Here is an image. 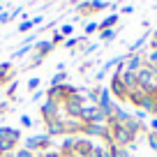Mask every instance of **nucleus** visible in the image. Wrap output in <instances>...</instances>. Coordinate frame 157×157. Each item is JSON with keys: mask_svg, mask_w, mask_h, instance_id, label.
Segmentation results:
<instances>
[{"mask_svg": "<svg viewBox=\"0 0 157 157\" xmlns=\"http://www.w3.org/2000/svg\"><path fill=\"white\" fill-rule=\"evenodd\" d=\"M23 141L21 139V132L19 129H12V127H0V157L10 155L19 143Z\"/></svg>", "mask_w": 157, "mask_h": 157, "instance_id": "f257e3e1", "label": "nucleus"}, {"mask_svg": "<svg viewBox=\"0 0 157 157\" xmlns=\"http://www.w3.org/2000/svg\"><path fill=\"white\" fill-rule=\"evenodd\" d=\"M49 146H51V136L49 134H37V136L23 139V148L30 150V152H35V155H37L39 150H49Z\"/></svg>", "mask_w": 157, "mask_h": 157, "instance_id": "f03ea898", "label": "nucleus"}, {"mask_svg": "<svg viewBox=\"0 0 157 157\" xmlns=\"http://www.w3.org/2000/svg\"><path fill=\"white\" fill-rule=\"evenodd\" d=\"M63 106H65V111H67L69 118H76V120H81V113H83V106H86V104L81 102V99H76V97H69L67 102L63 104Z\"/></svg>", "mask_w": 157, "mask_h": 157, "instance_id": "7ed1b4c3", "label": "nucleus"}, {"mask_svg": "<svg viewBox=\"0 0 157 157\" xmlns=\"http://www.w3.org/2000/svg\"><path fill=\"white\" fill-rule=\"evenodd\" d=\"M58 111H60V104L51 102V99L46 104H42V109H39V113H42V118H44V123L56 120V118H58Z\"/></svg>", "mask_w": 157, "mask_h": 157, "instance_id": "20e7f679", "label": "nucleus"}, {"mask_svg": "<svg viewBox=\"0 0 157 157\" xmlns=\"http://www.w3.org/2000/svg\"><path fill=\"white\" fill-rule=\"evenodd\" d=\"M46 134H49L51 139H53V136H60V134H67V127H65V120L56 118V120L46 123Z\"/></svg>", "mask_w": 157, "mask_h": 157, "instance_id": "39448f33", "label": "nucleus"}, {"mask_svg": "<svg viewBox=\"0 0 157 157\" xmlns=\"http://www.w3.org/2000/svg\"><path fill=\"white\" fill-rule=\"evenodd\" d=\"M33 49H35V53H37V56H42V58H44L46 53H51V51H53V44H51V39H44V42H37Z\"/></svg>", "mask_w": 157, "mask_h": 157, "instance_id": "423d86ee", "label": "nucleus"}, {"mask_svg": "<svg viewBox=\"0 0 157 157\" xmlns=\"http://www.w3.org/2000/svg\"><path fill=\"white\" fill-rule=\"evenodd\" d=\"M12 78V63H2L0 65V83H5Z\"/></svg>", "mask_w": 157, "mask_h": 157, "instance_id": "0eeeda50", "label": "nucleus"}, {"mask_svg": "<svg viewBox=\"0 0 157 157\" xmlns=\"http://www.w3.org/2000/svg\"><path fill=\"white\" fill-rule=\"evenodd\" d=\"M65 81H67V74H65V72H58L53 78H51V88H53V86H63Z\"/></svg>", "mask_w": 157, "mask_h": 157, "instance_id": "6e6552de", "label": "nucleus"}, {"mask_svg": "<svg viewBox=\"0 0 157 157\" xmlns=\"http://www.w3.org/2000/svg\"><path fill=\"white\" fill-rule=\"evenodd\" d=\"M116 23H118V16L113 14V16H109V19L104 21V23L99 25V28H102V30H111V28H113V25H116Z\"/></svg>", "mask_w": 157, "mask_h": 157, "instance_id": "1a4fd4ad", "label": "nucleus"}, {"mask_svg": "<svg viewBox=\"0 0 157 157\" xmlns=\"http://www.w3.org/2000/svg\"><path fill=\"white\" fill-rule=\"evenodd\" d=\"M39 83H42V81H39L37 76H33V78H30V81H28V90H30V95H33V93H37Z\"/></svg>", "mask_w": 157, "mask_h": 157, "instance_id": "9d476101", "label": "nucleus"}, {"mask_svg": "<svg viewBox=\"0 0 157 157\" xmlns=\"http://www.w3.org/2000/svg\"><path fill=\"white\" fill-rule=\"evenodd\" d=\"M30 51H35V49H33V46H25V44H23V46H21V49H19V51H16V53H14V56H12V58H21V56H25V53H30Z\"/></svg>", "mask_w": 157, "mask_h": 157, "instance_id": "9b49d317", "label": "nucleus"}, {"mask_svg": "<svg viewBox=\"0 0 157 157\" xmlns=\"http://www.w3.org/2000/svg\"><path fill=\"white\" fill-rule=\"evenodd\" d=\"M116 37V30H102V42H111Z\"/></svg>", "mask_w": 157, "mask_h": 157, "instance_id": "f8f14e48", "label": "nucleus"}, {"mask_svg": "<svg viewBox=\"0 0 157 157\" xmlns=\"http://www.w3.org/2000/svg\"><path fill=\"white\" fill-rule=\"evenodd\" d=\"M14 157H35V152H30V150H25V148H19V150L14 152Z\"/></svg>", "mask_w": 157, "mask_h": 157, "instance_id": "ddd939ff", "label": "nucleus"}, {"mask_svg": "<svg viewBox=\"0 0 157 157\" xmlns=\"http://www.w3.org/2000/svg\"><path fill=\"white\" fill-rule=\"evenodd\" d=\"M58 33H60V35H67V37H69V35H72V33H74V28H72V23H65V25H63V28H60V30H58Z\"/></svg>", "mask_w": 157, "mask_h": 157, "instance_id": "4468645a", "label": "nucleus"}, {"mask_svg": "<svg viewBox=\"0 0 157 157\" xmlns=\"http://www.w3.org/2000/svg\"><path fill=\"white\" fill-rule=\"evenodd\" d=\"M30 28H33V21H30V19H28V21H23V23H21V25H19V33H28V30H30Z\"/></svg>", "mask_w": 157, "mask_h": 157, "instance_id": "2eb2a0df", "label": "nucleus"}, {"mask_svg": "<svg viewBox=\"0 0 157 157\" xmlns=\"http://www.w3.org/2000/svg\"><path fill=\"white\" fill-rule=\"evenodd\" d=\"M99 28V23H86V35H93Z\"/></svg>", "mask_w": 157, "mask_h": 157, "instance_id": "dca6fc26", "label": "nucleus"}, {"mask_svg": "<svg viewBox=\"0 0 157 157\" xmlns=\"http://www.w3.org/2000/svg\"><path fill=\"white\" fill-rule=\"evenodd\" d=\"M60 42H63V35H60L58 30H56V33H53V37H51V44H60Z\"/></svg>", "mask_w": 157, "mask_h": 157, "instance_id": "f3484780", "label": "nucleus"}, {"mask_svg": "<svg viewBox=\"0 0 157 157\" xmlns=\"http://www.w3.org/2000/svg\"><path fill=\"white\" fill-rule=\"evenodd\" d=\"M21 125H23V127H30V125H33V118L30 116H21Z\"/></svg>", "mask_w": 157, "mask_h": 157, "instance_id": "a211bd4d", "label": "nucleus"}, {"mask_svg": "<svg viewBox=\"0 0 157 157\" xmlns=\"http://www.w3.org/2000/svg\"><path fill=\"white\" fill-rule=\"evenodd\" d=\"M78 42H81V39H76V37H72V39H65V46L69 49V46H76Z\"/></svg>", "mask_w": 157, "mask_h": 157, "instance_id": "6ab92c4d", "label": "nucleus"}, {"mask_svg": "<svg viewBox=\"0 0 157 157\" xmlns=\"http://www.w3.org/2000/svg\"><path fill=\"white\" fill-rule=\"evenodd\" d=\"M10 19H12V12H10V14H0V23H7Z\"/></svg>", "mask_w": 157, "mask_h": 157, "instance_id": "aec40b11", "label": "nucleus"}, {"mask_svg": "<svg viewBox=\"0 0 157 157\" xmlns=\"http://www.w3.org/2000/svg\"><path fill=\"white\" fill-rule=\"evenodd\" d=\"M14 93H16V81H14V83L10 86V88H7V95H10V97H12V95H14Z\"/></svg>", "mask_w": 157, "mask_h": 157, "instance_id": "412c9836", "label": "nucleus"}, {"mask_svg": "<svg viewBox=\"0 0 157 157\" xmlns=\"http://www.w3.org/2000/svg\"><path fill=\"white\" fill-rule=\"evenodd\" d=\"M123 12H125V14H132L134 7H132V5H125V7H123Z\"/></svg>", "mask_w": 157, "mask_h": 157, "instance_id": "4be33fe9", "label": "nucleus"}, {"mask_svg": "<svg viewBox=\"0 0 157 157\" xmlns=\"http://www.w3.org/2000/svg\"><path fill=\"white\" fill-rule=\"evenodd\" d=\"M30 21H33V25H39V23H42L44 19H42V16H35V19H30Z\"/></svg>", "mask_w": 157, "mask_h": 157, "instance_id": "5701e85b", "label": "nucleus"}, {"mask_svg": "<svg viewBox=\"0 0 157 157\" xmlns=\"http://www.w3.org/2000/svg\"><path fill=\"white\" fill-rule=\"evenodd\" d=\"M60 157H67V155H60Z\"/></svg>", "mask_w": 157, "mask_h": 157, "instance_id": "b1692460", "label": "nucleus"}]
</instances>
